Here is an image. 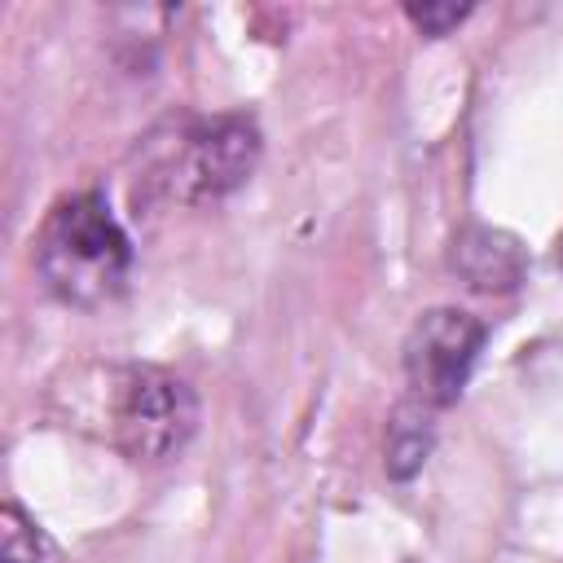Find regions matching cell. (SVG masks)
Segmentation results:
<instances>
[{
	"mask_svg": "<svg viewBox=\"0 0 563 563\" xmlns=\"http://www.w3.org/2000/svg\"><path fill=\"white\" fill-rule=\"evenodd\" d=\"M484 339H488V325L475 312L453 308V303L427 308L409 325L405 347H400L409 396L431 405L435 413L457 405V396L466 391L471 369H475V361L484 352Z\"/></svg>",
	"mask_w": 563,
	"mask_h": 563,
	"instance_id": "obj_4",
	"label": "cell"
},
{
	"mask_svg": "<svg viewBox=\"0 0 563 563\" xmlns=\"http://www.w3.org/2000/svg\"><path fill=\"white\" fill-rule=\"evenodd\" d=\"M449 268L475 295H515L528 277V251L510 229L462 224L449 242Z\"/></svg>",
	"mask_w": 563,
	"mask_h": 563,
	"instance_id": "obj_5",
	"label": "cell"
},
{
	"mask_svg": "<svg viewBox=\"0 0 563 563\" xmlns=\"http://www.w3.org/2000/svg\"><path fill=\"white\" fill-rule=\"evenodd\" d=\"M66 427H79L132 462H167L198 431V396L194 387L163 365H88L70 374Z\"/></svg>",
	"mask_w": 563,
	"mask_h": 563,
	"instance_id": "obj_1",
	"label": "cell"
},
{
	"mask_svg": "<svg viewBox=\"0 0 563 563\" xmlns=\"http://www.w3.org/2000/svg\"><path fill=\"white\" fill-rule=\"evenodd\" d=\"M554 260H559V264H563V233H559V251H554Z\"/></svg>",
	"mask_w": 563,
	"mask_h": 563,
	"instance_id": "obj_9",
	"label": "cell"
},
{
	"mask_svg": "<svg viewBox=\"0 0 563 563\" xmlns=\"http://www.w3.org/2000/svg\"><path fill=\"white\" fill-rule=\"evenodd\" d=\"M405 18H409L427 40H444L453 26H462V22L471 18V4H440V0L418 4V0H409V4H405Z\"/></svg>",
	"mask_w": 563,
	"mask_h": 563,
	"instance_id": "obj_8",
	"label": "cell"
},
{
	"mask_svg": "<svg viewBox=\"0 0 563 563\" xmlns=\"http://www.w3.org/2000/svg\"><path fill=\"white\" fill-rule=\"evenodd\" d=\"M431 449H435V409L422 405V400H413V396H405L391 409V418H387V444H383L387 475L396 484L413 479L427 466Z\"/></svg>",
	"mask_w": 563,
	"mask_h": 563,
	"instance_id": "obj_6",
	"label": "cell"
},
{
	"mask_svg": "<svg viewBox=\"0 0 563 563\" xmlns=\"http://www.w3.org/2000/svg\"><path fill=\"white\" fill-rule=\"evenodd\" d=\"M48 554H53L48 532L18 501H4L0 506V563H48Z\"/></svg>",
	"mask_w": 563,
	"mask_h": 563,
	"instance_id": "obj_7",
	"label": "cell"
},
{
	"mask_svg": "<svg viewBox=\"0 0 563 563\" xmlns=\"http://www.w3.org/2000/svg\"><path fill=\"white\" fill-rule=\"evenodd\" d=\"M31 260L44 290L66 308H106L128 290L132 238L106 194L79 189L48 207L35 229Z\"/></svg>",
	"mask_w": 563,
	"mask_h": 563,
	"instance_id": "obj_3",
	"label": "cell"
},
{
	"mask_svg": "<svg viewBox=\"0 0 563 563\" xmlns=\"http://www.w3.org/2000/svg\"><path fill=\"white\" fill-rule=\"evenodd\" d=\"M264 154L260 123L251 114H185L145 136L141 189L154 202L207 207L242 189Z\"/></svg>",
	"mask_w": 563,
	"mask_h": 563,
	"instance_id": "obj_2",
	"label": "cell"
}]
</instances>
